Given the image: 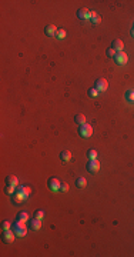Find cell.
Returning <instances> with one entry per match:
<instances>
[{
    "label": "cell",
    "instance_id": "obj_5",
    "mask_svg": "<svg viewBox=\"0 0 134 257\" xmlns=\"http://www.w3.org/2000/svg\"><path fill=\"white\" fill-rule=\"evenodd\" d=\"M47 186H49V190L57 191V190H60L61 183L59 182V179L57 177H50L49 179V182H47Z\"/></svg>",
    "mask_w": 134,
    "mask_h": 257
},
{
    "label": "cell",
    "instance_id": "obj_24",
    "mask_svg": "<svg viewBox=\"0 0 134 257\" xmlns=\"http://www.w3.org/2000/svg\"><path fill=\"white\" fill-rule=\"evenodd\" d=\"M64 37H66V30L59 29V31H57V39H64Z\"/></svg>",
    "mask_w": 134,
    "mask_h": 257
},
{
    "label": "cell",
    "instance_id": "obj_9",
    "mask_svg": "<svg viewBox=\"0 0 134 257\" xmlns=\"http://www.w3.org/2000/svg\"><path fill=\"white\" fill-rule=\"evenodd\" d=\"M57 31H59V29H57L54 24H47L46 29H44V33H46V36H49V37H57Z\"/></svg>",
    "mask_w": 134,
    "mask_h": 257
},
{
    "label": "cell",
    "instance_id": "obj_12",
    "mask_svg": "<svg viewBox=\"0 0 134 257\" xmlns=\"http://www.w3.org/2000/svg\"><path fill=\"white\" fill-rule=\"evenodd\" d=\"M6 184L7 186H13V187H17L19 186V180L16 176H13V174H9L7 177H6Z\"/></svg>",
    "mask_w": 134,
    "mask_h": 257
},
{
    "label": "cell",
    "instance_id": "obj_2",
    "mask_svg": "<svg viewBox=\"0 0 134 257\" xmlns=\"http://www.w3.org/2000/svg\"><path fill=\"white\" fill-rule=\"evenodd\" d=\"M78 134L81 136V137H90L91 134H93V127H91L89 123H84L80 126V128H78Z\"/></svg>",
    "mask_w": 134,
    "mask_h": 257
},
{
    "label": "cell",
    "instance_id": "obj_8",
    "mask_svg": "<svg viewBox=\"0 0 134 257\" xmlns=\"http://www.w3.org/2000/svg\"><path fill=\"white\" fill-rule=\"evenodd\" d=\"M14 231H12L9 229V230H5L3 231V237H2V239H3V243H6V244H9V243H13L14 241Z\"/></svg>",
    "mask_w": 134,
    "mask_h": 257
},
{
    "label": "cell",
    "instance_id": "obj_23",
    "mask_svg": "<svg viewBox=\"0 0 134 257\" xmlns=\"http://www.w3.org/2000/svg\"><path fill=\"white\" fill-rule=\"evenodd\" d=\"M106 54H107L108 57H114V56H116V50L113 49V47H108L107 52H106Z\"/></svg>",
    "mask_w": 134,
    "mask_h": 257
},
{
    "label": "cell",
    "instance_id": "obj_3",
    "mask_svg": "<svg viewBox=\"0 0 134 257\" xmlns=\"http://www.w3.org/2000/svg\"><path fill=\"white\" fill-rule=\"evenodd\" d=\"M86 168L90 172V173H97V172L100 170V161L97 159L89 160V163L86 164Z\"/></svg>",
    "mask_w": 134,
    "mask_h": 257
},
{
    "label": "cell",
    "instance_id": "obj_7",
    "mask_svg": "<svg viewBox=\"0 0 134 257\" xmlns=\"http://www.w3.org/2000/svg\"><path fill=\"white\" fill-rule=\"evenodd\" d=\"M77 17L81 19V20H89V19H91V10L86 9V7L78 9L77 10Z\"/></svg>",
    "mask_w": 134,
    "mask_h": 257
},
{
    "label": "cell",
    "instance_id": "obj_4",
    "mask_svg": "<svg viewBox=\"0 0 134 257\" xmlns=\"http://www.w3.org/2000/svg\"><path fill=\"white\" fill-rule=\"evenodd\" d=\"M114 60H116L117 64L124 66V64H127V62H129V56H127L124 52H118V53H116V56H114Z\"/></svg>",
    "mask_w": 134,
    "mask_h": 257
},
{
    "label": "cell",
    "instance_id": "obj_1",
    "mask_svg": "<svg viewBox=\"0 0 134 257\" xmlns=\"http://www.w3.org/2000/svg\"><path fill=\"white\" fill-rule=\"evenodd\" d=\"M13 231H14V234L19 236V237H24L27 234V227L24 224V222H19L17 220L13 226Z\"/></svg>",
    "mask_w": 134,
    "mask_h": 257
},
{
    "label": "cell",
    "instance_id": "obj_13",
    "mask_svg": "<svg viewBox=\"0 0 134 257\" xmlns=\"http://www.w3.org/2000/svg\"><path fill=\"white\" fill-rule=\"evenodd\" d=\"M30 227L33 229V230H39L40 227H42V220L34 217L33 220H30Z\"/></svg>",
    "mask_w": 134,
    "mask_h": 257
},
{
    "label": "cell",
    "instance_id": "obj_14",
    "mask_svg": "<svg viewBox=\"0 0 134 257\" xmlns=\"http://www.w3.org/2000/svg\"><path fill=\"white\" fill-rule=\"evenodd\" d=\"M60 159H61V161L67 163V161H70V160H71V153H70L69 150L61 151V153H60Z\"/></svg>",
    "mask_w": 134,
    "mask_h": 257
},
{
    "label": "cell",
    "instance_id": "obj_16",
    "mask_svg": "<svg viewBox=\"0 0 134 257\" xmlns=\"http://www.w3.org/2000/svg\"><path fill=\"white\" fill-rule=\"evenodd\" d=\"M74 121H76L77 124H80V126H81V124L86 123V116L81 114V113H78V114L74 116Z\"/></svg>",
    "mask_w": 134,
    "mask_h": 257
},
{
    "label": "cell",
    "instance_id": "obj_20",
    "mask_svg": "<svg viewBox=\"0 0 134 257\" xmlns=\"http://www.w3.org/2000/svg\"><path fill=\"white\" fill-rule=\"evenodd\" d=\"M87 159H89V160L97 159V150H94V149H90V150L87 151Z\"/></svg>",
    "mask_w": 134,
    "mask_h": 257
},
{
    "label": "cell",
    "instance_id": "obj_18",
    "mask_svg": "<svg viewBox=\"0 0 134 257\" xmlns=\"http://www.w3.org/2000/svg\"><path fill=\"white\" fill-rule=\"evenodd\" d=\"M91 23H93V24H99V23H101V17L96 13L94 10H91Z\"/></svg>",
    "mask_w": 134,
    "mask_h": 257
},
{
    "label": "cell",
    "instance_id": "obj_19",
    "mask_svg": "<svg viewBox=\"0 0 134 257\" xmlns=\"http://www.w3.org/2000/svg\"><path fill=\"white\" fill-rule=\"evenodd\" d=\"M125 99H127V102L134 103V89H130L125 92Z\"/></svg>",
    "mask_w": 134,
    "mask_h": 257
},
{
    "label": "cell",
    "instance_id": "obj_11",
    "mask_svg": "<svg viewBox=\"0 0 134 257\" xmlns=\"http://www.w3.org/2000/svg\"><path fill=\"white\" fill-rule=\"evenodd\" d=\"M111 47L118 53V52H123V49H124V43H123V40H120V39H114L113 40V43H111Z\"/></svg>",
    "mask_w": 134,
    "mask_h": 257
},
{
    "label": "cell",
    "instance_id": "obj_15",
    "mask_svg": "<svg viewBox=\"0 0 134 257\" xmlns=\"http://www.w3.org/2000/svg\"><path fill=\"white\" fill-rule=\"evenodd\" d=\"M76 186H77L78 189H84V187L87 186V180L84 177H77L76 179Z\"/></svg>",
    "mask_w": 134,
    "mask_h": 257
},
{
    "label": "cell",
    "instance_id": "obj_21",
    "mask_svg": "<svg viewBox=\"0 0 134 257\" xmlns=\"http://www.w3.org/2000/svg\"><path fill=\"white\" fill-rule=\"evenodd\" d=\"M87 94L90 96V97H97L99 96V92H97V89H89V92H87Z\"/></svg>",
    "mask_w": 134,
    "mask_h": 257
},
{
    "label": "cell",
    "instance_id": "obj_25",
    "mask_svg": "<svg viewBox=\"0 0 134 257\" xmlns=\"http://www.w3.org/2000/svg\"><path fill=\"white\" fill-rule=\"evenodd\" d=\"M20 190L23 191V193H24V194L27 196V197H29V194H30V187H27V186H23V187H20Z\"/></svg>",
    "mask_w": 134,
    "mask_h": 257
},
{
    "label": "cell",
    "instance_id": "obj_22",
    "mask_svg": "<svg viewBox=\"0 0 134 257\" xmlns=\"http://www.w3.org/2000/svg\"><path fill=\"white\" fill-rule=\"evenodd\" d=\"M34 217L36 219H40V220H43L44 212H43V210H36V212H34Z\"/></svg>",
    "mask_w": 134,
    "mask_h": 257
},
{
    "label": "cell",
    "instance_id": "obj_27",
    "mask_svg": "<svg viewBox=\"0 0 134 257\" xmlns=\"http://www.w3.org/2000/svg\"><path fill=\"white\" fill-rule=\"evenodd\" d=\"M2 227H3V230H9L10 227H12V224H10V222H7V220H5V222L2 223Z\"/></svg>",
    "mask_w": 134,
    "mask_h": 257
},
{
    "label": "cell",
    "instance_id": "obj_28",
    "mask_svg": "<svg viewBox=\"0 0 134 257\" xmlns=\"http://www.w3.org/2000/svg\"><path fill=\"white\" fill-rule=\"evenodd\" d=\"M60 190L61 191H69V184H67V183H61Z\"/></svg>",
    "mask_w": 134,
    "mask_h": 257
},
{
    "label": "cell",
    "instance_id": "obj_29",
    "mask_svg": "<svg viewBox=\"0 0 134 257\" xmlns=\"http://www.w3.org/2000/svg\"><path fill=\"white\" fill-rule=\"evenodd\" d=\"M130 33H131V36H133V37H134V27H133V29H131V31H130Z\"/></svg>",
    "mask_w": 134,
    "mask_h": 257
},
{
    "label": "cell",
    "instance_id": "obj_17",
    "mask_svg": "<svg viewBox=\"0 0 134 257\" xmlns=\"http://www.w3.org/2000/svg\"><path fill=\"white\" fill-rule=\"evenodd\" d=\"M17 220L19 222H24L26 223L29 220V213L27 212H19L17 213Z\"/></svg>",
    "mask_w": 134,
    "mask_h": 257
},
{
    "label": "cell",
    "instance_id": "obj_26",
    "mask_svg": "<svg viewBox=\"0 0 134 257\" xmlns=\"http://www.w3.org/2000/svg\"><path fill=\"white\" fill-rule=\"evenodd\" d=\"M14 189H16V187H13V186H7V187L5 189V193H6V194H13Z\"/></svg>",
    "mask_w": 134,
    "mask_h": 257
},
{
    "label": "cell",
    "instance_id": "obj_10",
    "mask_svg": "<svg viewBox=\"0 0 134 257\" xmlns=\"http://www.w3.org/2000/svg\"><path fill=\"white\" fill-rule=\"evenodd\" d=\"M26 197H27V196L24 194V193H23L20 189H19V190L14 193V196H13V203L14 204H20L22 201H24V199H26Z\"/></svg>",
    "mask_w": 134,
    "mask_h": 257
},
{
    "label": "cell",
    "instance_id": "obj_6",
    "mask_svg": "<svg viewBox=\"0 0 134 257\" xmlns=\"http://www.w3.org/2000/svg\"><path fill=\"white\" fill-rule=\"evenodd\" d=\"M107 87H108V83H107V80L106 79H103V77H101V79H97L96 80V87L94 89H97V92H106V90H107Z\"/></svg>",
    "mask_w": 134,
    "mask_h": 257
}]
</instances>
